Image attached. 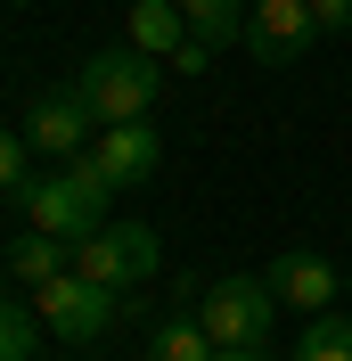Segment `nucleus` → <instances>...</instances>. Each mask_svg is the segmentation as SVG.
<instances>
[{"instance_id": "2eb2a0df", "label": "nucleus", "mask_w": 352, "mask_h": 361, "mask_svg": "<svg viewBox=\"0 0 352 361\" xmlns=\"http://www.w3.org/2000/svg\"><path fill=\"white\" fill-rule=\"evenodd\" d=\"M42 345V312L33 304H0V361H33Z\"/></svg>"}, {"instance_id": "ddd939ff", "label": "nucleus", "mask_w": 352, "mask_h": 361, "mask_svg": "<svg viewBox=\"0 0 352 361\" xmlns=\"http://www.w3.org/2000/svg\"><path fill=\"white\" fill-rule=\"evenodd\" d=\"M148 361H213V337H205V320H197V312H172V320L148 337Z\"/></svg>"}, {"instance_id": "39448f33", "label": "nucleus", "mask_w": 352, "mask_h": 361, "mask_svg": "<svg viewBox=\"0 0 352 361\" xmlns=\"http://www.w3.org/2000/svg\"><path fill=\"white\" fill-rule=\"evenodd\" d=\"M311 42H320L311 0H246V49H254L263 66H295Z\"/></svg>"}, {"instance_id": "7ed1b4c3", "label": "nucleus", "mask_w": 352, "mask_h": 361, "mask_svg": "<svg viewBox=\"0 0 352 361\" xmlns=\"http://www.w3.org/2000/svg\"><path fill=\"white\" fill-rule=\"evenodd\" d=\"M156 230L148 222H132V214H107V222L90 230V238H74V271L82 279H99V288H139V279H156Z\"/></svg>"}, {"instance_id": "20e7f679", "label": "nucleus", "mask_w": 352, "mask_h": 361, "mask_svg": "<svg viewBox=\"0 0 352 361\" xmlns=\"http://www.w3.org/2000/svg\"><path fill=\"white\" fill-rule=\"evenodd\" d=\"M33 312H42V329L58 345H90V337L115 329V288H99V279H82V271H58V279L33 288Z\"/></svg>"}, {"instance_id": "423d86ee", "label": "nucleus", "mask_w": 352, "mask_h": 361, "mask_svg": "<svg viewBox=\"0 0 352 361\" xmlns=\"http://www.w3.org/2000/svg\"><path fill=\"white\" fill-rule=\"evenodd\" d=\"M8 197H17L25 230H49V238H90V230H99V214L82 205V189H74L66 173H25Z\"/></svg>"}, {"instance_id": "9d476101", "label": "nucleus", "mask_w": 352, "mask_h": 361, "mask_svg": "<svg viewBox=\"0 0 352 361\" xmlns=\"http://www.w3.org/2000/svg\"><path fill=\"white\" fill-rule=\"evenodd\" d=\"M58 271H74V238H49V230H17V247H8V279L42 288V279H58Z\"/></svg>"}, {"instance_id": "412c9836", "label": "nucleus", "mask_w": 352, "mask_h": 361, "mask_svg": "<svg viewBox=\"0 0 352 361\" xmlns=\"http://www.w3.org/2000/svg\"><path fill=\"white\" fill-rule=\"evenodd\" d=\"M0 304H8V288H0Z\"/></svg>"}, {"instance_id": "9b49d317", "label": "nucleus", "mask_w": 352, "mask_h": 361, "mask_svg": "<svg viewBox=\"0 0 352 361\" xmlns=\"http://www.w3.org/2000/svg\"><path fill=\"white\" fill-rule=\"evenodd\" d=\"M123 25H132V49H148V58H172V49L189 42V17H180V0H139Z\"/></svg>"}, {"instance_id": "1a4fd4ad", "label": "nucleus", "mask_w": 352, "mask_h": 361, "mask_svg": "<svg viewBox=\"0 0 352 361\" xmlns=\"http://www.w3.org/2000/svg\"><path fill=\"white\" fill-rule=\"evenodd\" d=\"M90 157L115 173V189H139V180H156V164H164V140H156V123L139 115V123H107V132L90 140Z\"/></svg>"}, {"instance_id": "6ab92c4d", "label": "nucleus", "mask_w": 352, "mask_h": 361, "mask_svg": "<svg viewBox=\"0 0 352 361\" xmlns=\"http://www.w3.org/2000/svg\"><path fill=\"white\" fill-rule=\"evenodd\" d=\"M213 361H279L270 345H213Z\"/></svg>"}, {"instance_id": "0eeeda50", "label": "nucleus", "mask_w": 352, "mask_h": 361, "mask_svg": "<svg viewBox=\"0 0 352 361\" xmlns=\"http://www.w3.org/2000/svg\"><path fill=\"white\" fill-rule=\"evenodd\" d=\"M25 140H33V157H82L90 140H99V123H90V107L74 99V90H42L33 107H25Z\"/></svg>"}, {"instance_id": "dca6fc26", "label": "nucleus", "mask_w": 352, "mask_h": 361, "mask_svg": "<svg viewBox=\"0 0 352 361\" xmlns=\"http://www.w3.org/2000/svg\"><path fill=\"white\" fill-rule=\"evenodd\" d=\"M25 157H33V140L0 123V189H17V180H25Z\"/></svg>"}, {"instance_id": "aec40b11", "label": "nucleus", "mask_w": 352, "mask_h": 361, "mask_svg": "<svg viewBox=\"0 0 352 361\" xmlns=\"http://www.w3.org/2000/svg\"><path fill=\"white\" fill-rule=\"evenodd\" d=\"M8 8H25V0H8Z\"/></svg>"}, {"instance_id": "6e6552de", "label": "nucleus", "mask_w": 352, "mask_h": 361, "mask_svg": "<svg viewBox=\"0 0 352 361\" xmlns=\"http://www.w3.org/2000/svg\"><path fill=\"white\" fill-rule=\"evenodd\" d=\"M263 279H270V295H279V304H295V312H328L336 288H344V279H336V263H328V255H311V247H287Z\"/></svg>"}, {"instance_id": "f03ea898", "label": "nucleus", "mask_w": 352, "mask_h": 361, "mask_svg": "<svg viewBox=\"0 0 352 361\" xmlns=\"http://www.w3.org/2000/svg\"><path fill=\"white\" fill-rule=\"evenodd\" d=\"M197 320H205L213 345H270V329H279V295H270L263 271H230V279L197 288Z\"/></svg>"}, {"instance_id": "a211bd4d", "label": "nucleus", "mask_w": 352, "mask_h": 361, "mask_svg": "<svg viewBox=\"0 0 352 361\" xmlns=\"http://www.w3.org/2000/svg\"><path fill=\"white\" fill-rule=\"evenodd\" d=\"M311 17H320V42L328 33H352V0H311Z\"/></svg>"}, {"instance_id": "f257e3e1", "label": "nucleus", "mask_w": 352, "mask_h": 361, "mask_svg": "<svg viewBox=\"0 0 352 361\" xmlns=\"http://www.w3.org/2000/svg\"><path fill=\"white\" fill-rule=\"evenodd\" d=\"M164 58H148V49H90V66L74 74V99L90 107V123L107 132V123H139V115L156 107V90H164Z\"/></svg>"}, {"instance_id": "4468645a", "label": "nucleus", "mask_w": 352, "mask_h": 361, "mask_svg": "<svg viewBox=\"0 0 352 361\" xmlns=\"http://www.w3.org/2000/svg\"><path fill=\"white\" fill-rule=\"evenodd\" d=\"M295 361H352V312H311V329L295 337Z\"/></svg>"}, {"instance_id": "f3484780", "label": "nucleus", "mask_w": 352, "mask_h": 361, "mask_svg": "<svg viewBox=\"0 0 352 361\" xmlns=\"http://www.w3.org/2000/svg\"><path fill=\"white\" fill-rule=\"evenodd\" d=\"M164 66H172V74H205V66H213V42H197V33H189V42L164 58Z\"/></svg>"}, {"instance_id": "f8f14e48", "label": "nucleus", "mask_w": 352, "mask_h": 361, "mask_svg": "<svg viewBox=\"0 0 352 361\" xmlns=\"http://www.w3.org/2000/svg\"><path fill=\"white\" fill-rule=\"evenodd\" d=\"M180 17H189V33L213 49H246V0H180Z\"/></svg>"}]
</instances>
